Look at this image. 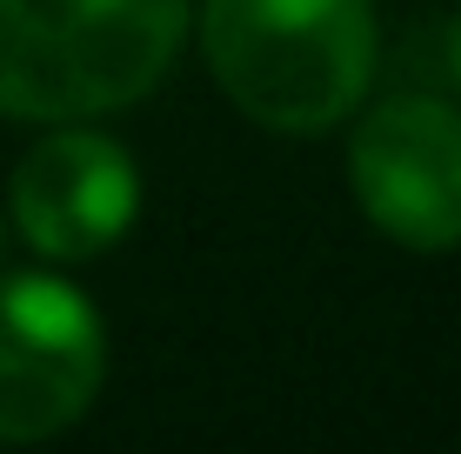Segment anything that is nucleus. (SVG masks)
Listing matches in <instances>:
<instances>
[{"label": "nucleus", "instance_id": "nucleus-3", "mask_svg": "<svg viewBox=\"0 0 461 454\" xmlns=\"http://www.w3.org/2000/svg\"><path fill=\"white\" fill-rule=\"evenodd\" d=\"M107 381V327L54 274H0V441L74 428Z\"/></svg>", "mask_w": 461, "mask_h": 454}, {"label": "nucleus", "instance_id": "nucleus-1", "mask_svg": "<svg viewBox=\"0 0 461 454\" xmlns=\"http://www.w3.org/2000/svg\"><path fill=\"white\" fill-rule=\"evenodd\" d=\"M221 93L275 134H321L375 81V0H201Z\"/></svg>", "mask_w": 461, "mask_h": 454}, {"label": "nucleus", "instance_id": "nucleus-5", "mask_svg": "<svg viewBox=\"0 0 461 454\" xmlns=\"http://www.w3.org/2000/svg\"><path fill=\"white\" fill-rule=\"evenodd\" d=\"M134 208H140V174L127 147H114L107 134L60 128L34 140L27 161L14 167V227L27 234V247L54 261H94L101 247H114Z\"/></svg>", "mask_w": 461, "mask_h": 454}, {"label": "nucleus", "instance_id": "nucleus-7", "mask_svg": "<svg viewBox=\"0 0 461 454\" xmlns=\"http://www.w3.org/2000/svg\"><path fill=\"white\" fill-rule=\"evenodd\" d=\"M0 241H7V227H0Z\"/></svg>", "mask_w": 461, "mask_h": 454}, {"label": "nucleus", "instance_id": "nucleus-4", "mask_svg": "<svg viewBox=\"0 0 461 454\" xmlns=\"http://www.w3.org/2000/svg\"><path fill=\"white\" fill-rule=\"evenodd\" d=\"M361 214L415 254L461 247V114L428 93H394L361 114L348 147Z\"/></svg>", "mask_w": 461, "mask_h": 454}, {"label": "nucleus", "instance_id": "nucleus-2", "mask_svg": "<svg viewBox=\"0 0 461 454\" xmlns=\"http://www.w3.org/2000/svg\"><path fill=\"white\" fill-rule=\"evenodd\" d=\"M187 0H0V114L94 120L174 67Z\"/></svg>", "mask_w": 461, "mask_h": 454}, {"label": "nucleus", "instance_id": "nucleus-6", "mask_svg": "<svg viewBox=\"0 0 461 454\" xmlns=\"http://www.w3.org/2000/svg\"><path fill=\"white\" fill-rule=\"evenodd\" d=\"M448 74H455V81H461V21L448 27Z\"/></svg>", "mask_w": 461, "mask_h": 454}]
</instances>
